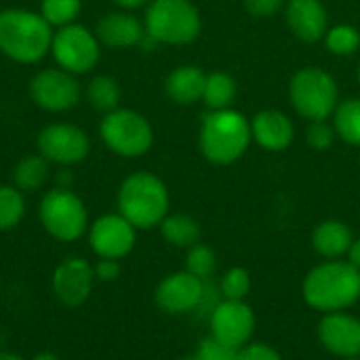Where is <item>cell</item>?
Here are the masks:
<instances>
[{
    "label": "cell",
    "instance_id": "6da1fadb",
    "mask_svg": "<svg viewBox=\"0 0 360 360\" xmlns=\"http://www.w3.org/2000/svg\"><path fill=\"white\" fill-rule=\"evenodd\" d=\"M302 297L316 312H346L360 300V270L346 259H325L304 276Z\"/></svg>",
    "mask_w": 360,
    "mask_h": 360
},
{
    "label": "cell",
    "instance_id": "7a4b0ae2",
    "mask_svg": "<svg viewBox=\"0 0 360 360\" xmlns=\"http://www.w3.org/2000/svg\"><path fill=\"white\" fill-rule=\"evenodd\" d=\"M55 30L36 11H0V53L15 63L32 65L51 53Z\"/></svg>",
    "mask_w": 360,
    "mask_h": 360
},
{
    "label": "cell",
    "instance_id": "3957f363",
    "mask_svg": "<svg viewBox=\"0 0 360 360\" xmlns=\"http://www.w3.org/2000/svg\"><path fill=\"white\" fill-rule=\"evenodd\" d=\"M118 213L137 230H152L169 215V190L165 181L148 171H137L124 177L116 196Z\"/></svg>",
    "mask_w": 360,
    "mask_h": 360
},
{
    "label": "cell",
    "instance_id": "277c9868",
    "mask_svg": "<svg viewBox=\"0 0 360 360\" xmlns=\"http://www.w3.org/2000/svg\"><path fill=\"white\" fill-rule=\"evenodd\" d=\"M251 141V122L236 110H213L205 114L200 124V152L213 165H230L238 160Z\"/></svg>",
    "mask_w": 360,
    "mask_h": 360
},
{
    "label": "cell",
    "instance_id": "5b68a950",
    "mask_svg": "<svg viewBox=\"0 0 360 360\" xmlns=\"http://www.w3.org/2000/svg\"><path fill=\"white\" fill-rule=\"evenodd\" d=\"M38 219L44 232L59 243H76L89 232V211L82 198L70 188H51L38 205Z\"/></svg>",
    "mask_w": 360,
    "mask_h": 360
},
{
    "label": "cell",
    "instance_id": "8992f818",
    "mask_svg": "<svg viewBox=\"0 0 360 360\" xmlns=\"http://www.w3.org/2000/svg\"><path fill=\"white\" fill-rule=\"evenodd\" d=\"M143 25L158 44H190L198 38L202 23L190 0H152Z\"/></svg>",
    "mask_w": 360,
    "mask_h": 360
},
{
    "label": "cell",
    "instance_id": "52a82bcc",
    "mask_svg": "<svg viewBox=\"0 0 360 360\" xmlns=\"http://www.w3.org/2000/svg\"><path fill=\"white\" fill-rule=\"evenodd\" d=\"M99 137L110 152L122 158H139L154 143V131L148 118L127 108H116L103 114Z\"/></svg>",
    "mask_w": 360,
    "mask_h": 360
},
{
    "label": "cell",
    "instance_id": "ba28073f",
    "mask_svg": "<svg viewBox=\"0 0 360 360\" xmlns=\"http://www.w3.org/2000/svg\"><path fill=\"white\" fill-rule=\"evenodd\" d=\"M289 97L295 112L304 118L325 120L340 101L338 82L321 68H302L293 74L289 84Z\"/></svg>",
    "mask_w": 360,
    "mask_h": 360
},
{
    "label": "cell",
    "instance_id": "9c48e42d",
    "mask_svg": "<svg viewBox=\"0 0 360 360\" xmlns=\"http://www.w3.org/2000/svg\"><path fill=\"white\" fill-rule=\"evenodd\" d=\"M51 55L57 68L74 76H80L97 68L101 57V42L93 30L76 21L55 30L51 42Z\"/></svg>",
    "mask_w": 360,
    "mask_h": 360
},
{
    "label": "cell",
    "instance_id": "30bf717a",
    "mask_svg": "<svg viewBox=\"0 0 360 360\" xmlns=\"http://www.w3.org/2000/svg\"><path fill=\"white\" fill-rule=\"evenodd\" d=\"M30 97L40 110L59 114L80 103L82 86L78 76L61 68H46L30 80Z\"/></svg>",
    "mask_w": 360,
    "mask_h": 360
},
{
    "label": "cell",
    "instance_id": "8fae6325",
    "mask_svg": "<svg viewBox=\"0 0 360 360\" xmlns=\"http://www.w3.org/2000/svg\"><path fill=\"white\" fill-rule=\"evenodd\" d=\"M38 154L49 162L59 167H74L82 162L91 152V139L86 131L72 122H51L46 124L36 139Z\"/></svg>",
    "mask_w": 360,
    "mask_h": 360
},
{
    "label": "cell",
    "instance_id": "7c38bea8",
    "mask_svg": "<svg viewBox=\"0 0 360 360\" xmlns=\"http://www.w3.org/2000/svg\"><path fill=\"white\" fill-rule=\"evenodd\" d=\"M209 329L211 338L217 342L230 346V348H245L251 344V338L255 333V312L247 302L236 300H221L211 312H209Z\"/></svg>",
    "mask_w": 360,
    "mask_h": 360
},
{
    "label": "cell",
    "instance_id": "4fadbf2b",
    "mask_svg": "<svg viewBox=\"0 0 360 360\" xmlns=\"http://www.w3.org/2000/svg\"><path fill=\"white\" fill-rule=\"evenodd\" d=\"M86 238L97 259L120 262L135 249L137 228L120 213H105L89 226Z\"/></svg>",
    "mask_w": 360,
    "mask_h": 360
},
{
    "label": "cell",
    "instance_id": "5bb4252c",
    "mask_svg": "<svg viewBox=\"0 0 360 360\" xmlns=\"http://www.w3.org/2000/svg\"><path fill=\"white\" fill-rule=\"evenodd\" d=\"M207 291V281L190 274L188 270H179L167 274L154 289V304L160 312L169 316H184L190 312H198Z\"/></svg>",
    "mask_w": 360,
    "mask_h": 360
},
{
    "label": "cell",
    "instance_id": "9a60e30c",
    "mask_svg": "<svg viewBox=\"0 0 360 360\" xmlns=\"http://www.w3.org/2000/svg\"><path fill=\"white\" fill-rule=\"evenodd\" d=\"M93 264L84 257L72 255L59 262L51 276V289L59 304L68 308H78L89 302L95 287Z\"/></svg>",
    "mask_w": 360,
    "mask_h": 360
},
{
    "label": "cell",
    "instance_id": "2e32d148",
    "mask_svg": "<svg viewBox=\"0 0 360 360\" xmlns=\"http://www.w3.org/2000/svg\"><path fill=\"white\" fill-rule=\"evenodd\" d=\"M316 335L321 346L333 356L344 360L360 356V319L348 312L323 314Z\"/></svg>",
    "mask_w": 360,
    "mask_h": 360
},
{
    "label": "cell",
    "instance_id": "e0dca14e",
    "mask_svg": "<svg viewBox=\"0 0 360 360\" xmlns=\"http://www.w3.org/2000/svg\"><path fill=\"white\" fill-rule=\"evenodd\" d=\"M95 34L101 44L112 49L139 46L146 36V25L129 11H114L97 21Z\"/></svg>",
    "mask_w": 360,
    "mask_h": 360
},
{
    "label": "cell",
    "instance_id": "ac0fdd59",
    "mask_svg": "<svg viewBox=\"0 0 360 360\" xmlns=\"http://www.w3.org/2000/svg\"><path fill=\"white\" fill-rule=\"evenodd\" d=\"M287 25L304 42H316L327 34V8L321 0H289Z\"/></svg>",
    "mask_w": 360,
    "mask_h": 360
},
{
    "label": "cell",
    "instance_id": "d6986e66",
    "mask_svg": "<svg viewBox=\"0 0 360 360\" xmlns=\"http://www.w3.org/2000/svg\"><path fill=\"white\" fill-rule=\"evenodd\" d=\"M293 122L278 110H264L251 120V137L270 152L287 150L293 141Z\"/></svg>",
    "mask_w": 360,
    "mask_h": 360
},
{
    "label": "cell",
    "instance_id": "ffe728a7",
    "mask_svg": "<svg viewBox=\"0 0 360 360\" xmlns=\"http://www.w3.org/2000/svg\"><path fill=\"white\" fill-rule=\"evenodd\" d=\"M205 84H207V74L200 68L179 65L167 76L165 91L171 101H175L179 105H192L202 99Z\"/></svg>",
    "mask_w": 360,
    "mask_h": 360
},
{
    "label": "cell",
    "instance_id": "44dd1931",
    "mask_svg": "<svg viewBox=\"0 0 360 360\" xmlns=\"http://www.w3.org/2000/svg\"><path fill=\"white\" fill-rule=\"evenodd\" d=\"M352 240L354 236L350 226L338 219H327L312 232V247L323 259H344Z\"/></svg>",
    "mask_w": 360,
    "mask_h": 360
},
{
    "label": "cell",
    "instance_id": "7402d4cb",
    "mask_svg": "<svg viewBox=\"0 0 360 360\" xmlns=\"http://www.w3.org/2000/svg\"><path fill=\"white\" fill-rule=\"evenodd\" d=\"M51 177V162L42 154L23 156L13 169V186L25 192H38Z\"/></svg>",
    "mask_w": 360,
    "mask_h": 360
},
{
    "label": "cell",
    "instance_id": "603a6c76",
    "mask_svg": "<svg viewBox=\"0 0 360 360\" xmlns=\"http://www.w3.org/2000/svg\"><path fill=\"white\" fill-rule=\"evenodd\" d=\"M158 228L162 238L177 249H190L200 243V226L186 213H169Z\"/></svg>",
    "mask_w": 360,
    "mask_h": 360
},
{
    "label": "cell",
    "instance_id": "cb8c5ba5",
    "mask_svg": "<svg viewBox=\"0 0 360 360\" xmlns=\"http://www.w3.org/2000/svg\"><path fill=\"white\" fill-rule=\"evenodd\" d=\"M84 95L93 110L108 114V112L116 110L120 103V84L116 78H112L108 74H99L89 80Z\"/></svg>",
    "mask_w": 360,
    "mask_h": 360
},
{
    "label": "cell",
    "instance_id": "d4e9b609",
    "mask_svg": "<svg viewBox=\"0 0 360 360\" xmlns=\"http://www.w3.org/2000/svg\"><path fill=\"white\" fill-rule=\"evenodd\" d=\"M236 99V82L226 72H213L207 76L202 101L211 110H228Z\"/></svg>",
    "mask_w": 360,
    "mask_h": 360
},
{
    "label": "cell",
    "instance_id": "484cf974",
    "mask_svg": "<svg viewBox=\"0 0 360 360\" xmlns=\"http://www.w3.org/2000/svg\"><path fill=\"white\" fill-rule=\"evenodd\" d=\"M27 205L21 190L15 186H0V232H11L25 217Z\"/></svg>",
    "mask_w": 360,
    "mask_h": 360
},
{
    "label": "cell",
    "instance_id": "4316f807",
    "mask_svg": "<svg viewBox=\"0 0 360 360\" xmlns=\"http://www.w3.org/2000/svg\"><path fill=\"white\" fill-rule=\"evenodd\" d=\"M335 133L350 146H360V99H346L335 108Z\"/></svg>",
    "mask_w": 360,
    "mask_h": 360
},
{
    "label": "cell",
    "instance_id": "83f0119b",
    "mask_svg": "<svg viewBox=\"0 0 360 360\" xmlns=\"http://www.w3.org/2000/svg\"><path fill=\"white\" fill-rule=\"evenodd\" d=\"M80 11H82V0H42L38 13L53 30H57L76 23Z\"/></svg>",
    "mask_w": 360,
    "mask_h": 360
},
{
    "label": "cell",
    "instance_id": "f1b7e54d",
    "mask_svg": "<svg viewBox=\"0 0 360 360\" xmlns=\"http://www.w3.org/2000/svg\"><path fill=\"white\" fill-rule=\"evenodd\" d=\"M186 270L200 281H211L217 270V255L209 245L196 243L194 247L186 249Z\"/></svg>",
    "mask_w": 360,
    "mask_h": 360
},
{
    "label": "cell",
    "instance_id": "f546056e",
    "mask_svg": "<svg viewBox=\"0 0 360 360\" xmlns=\"http://www.w3.org/2000/svg\"><path fill=\"white\" fill-rule=\"evenodd\" d=\"M219 293L221 300H236V302H245L249 291H251V274L249 270L234 266L230 270H226V274L219 278Z\"/></svg>",
    "mask_w": 360,
    "mask_h": 360
},
{
    "label": "cell",
    "instance_id": "4dcf8cb0",
    "mask_svg": "<svg viewBox=\"0 0 360 360\" xmlns=\"http://www.w3.org/2000/svg\"><path fill=\"white\" fill-rule=\"evenodd\" d=\"M360 46V34L352 25H335L327 32V49L333 55H352Z\"/></svg>",
    "mask_w": 360,
    "mask_h": 360
},
{
    "label": "cell",
    "instance_id": "1f68e13d",
    "mask_svg": "<svg viewBox=\"0 0 360 360\" xmlns=\"http://www.w3.org/2000/svg\"><path fill=\"white\" fill-rule=\"evenodd\" d=\"M238 352L236 348H230L221 342H217L215 338L207 335L205 340H200L194 356L196 360H238Z\"/></svg>",
    "mask_w": 360,
    "mask_h": 360
},
{
    "label": "cell",
    "instance_id": "d6a6232c",
    "mask_svg": "<svg viewBox=\"0 0 360 360\" xmlns=\"http://www.w3.org/2000/svg\"><path fill=\"white\" fill-rule=\"evenodd\" d=\"M335 139V129L327 124L325 120H312L308 131H306V141L314 150H327Z\"/></svg>",
    "mask_w": 360,
    "mask_h": 360
},
{
    "label": "cell",
    "instance_id": "836d02e7",
    "mask_svg": "<svg viewBox=\"0 0 360 360\" xmlns=\"http://www.w3.org/2000/svg\"><path fill=\"white\" fill-rule=\"evenodd\" d=\"M238 360H283L281 352L264 342H251L245 348H240Z\"/></svg>",
    "mask_w": 360,
    "mask_h": 360
},
{
    "label": "cell",
    "instance_id": "e575fe53",
    "mask_svg": "<svg viewBox=\"0 0 360 360\" xmlns=\"http://www.w3.org/2000/svg\"><path fill=\"white\" fill-rule=\"evenodd\" d=\"M93 270H95V281L97 283H114L120 278V262L116 259H97L93 264Z\"/></svg>",
    "mask_w": 360,
    "mask_h": 360
},
{
    "label": "cell",
    "instance_id": "d590c367",
    "mask_svg": "<svg viewBox=\"0 0 360 360\" xmlns=\"http://www.w3.org/2000/svg\"><path fill=\"white\" fill-rule=\"evenodd\" d=\"M245 6L253 17H270L283 6V0H245Z\"/></svg>",
    "mask_w": 360,
    "mask_h": 360
},
{
    "label": "cell",
    "instance_id": "8d00e7d4",
    "mask_svg": "<svg viewBox=\"0 0 360 360\" xmlns=\"http://www.w3.org/2000/svg\"><path fill=\"white\" fill-rule=\"evenodd\" d=\"M346 262H350L354 268H359L360 270V238H354V240H352V245H350V249H348V253H346Z\"/></svg>",
    "mask_w": 360,
    "mask_h": 360
},
{
    "label": "cell",
    "instance_id": "74e56055",
    "mask_svg": "<svg viewBox=\"0 0 360 360\" xmlns=\"http://www.w3.org/2000/svg\"><path fill=\"white\" fill-rule=\"evenodd\" d=\"M57 186H59V188H70V186H72V173H70V167L59 169V173H57Z\"/></svg>",
    "mask_w": 360,
    "mask_h": 360
},
{
    "label": "cell",
    "instance_id": "f35d334b",
    "mask_svg": "<svg viewBox=\"0 0 360 360\" xmlns=\"http://www.w3.org/2000/svg\"><path fill=\"white\" fill-rule=\"evenodd\" d=\"M120 8H124V11H133V8H139V6H143V4H148L150 0H114Z\"/></svg>",
    "mask_w": 360,
    "mask_h": 360
},
{
    "label": "cell",
    "instance_id": "ab89813d",
    "mask_svg": "<svg viewBox=\"0 0 360 360\" xmlns=\"http://www.w3.org/2000/svg\"><path fill=\"white\" fill-rule=\"evenodd\" d=\"M32 360H63L61 356H57L55 352H38L36 356H32Z\"/></svg>",
    "mask_w": 360,
    "mask_h": 360
},
{
    "label": "cell",
    "instance_id": "60d3db41",
    "mask_svg": "<svg viewBox=\"0 0 360 360\" xmlns=\"http://www.w3.org/2000/svg\"><path fill=\"white\" fill-rule=\"evenodd\" d=\"M0 360H25L21 354L15 352H0Z\"/></svg>",
    "mask_w": 360,
    "mask_h": 360
},
{
    "label": "cell",
    "instance_id": "b9f144b4",
    "mask_svg": "<svg viewBox=\"0 0 360 360\" xmlns=\"http://www.w3.org/2000/svg\"><path fill=\"white\" fill-rule=\"evenodd\" d=\"M175 360H196V356H194V354H190V356H179V359H175Z\"/></svg>",
    "mask_w": 360,
    "mask_h": 360
},
{
    "label": "cell",
    "instance_id": "7bdbcfd3",
    "mask_svg": "<svg viewBox=\"0 0 360 360\" xmlns=\"http://www.w3.org/2000/svg\"><path fill=\"white\" fill-rule=\"evenodd\" d=\"M359 82H360V68H359Z\"/></svg>",
    "mask_w": 360,
    "mask_h": 360
},
{
    "label": "cell",
    "instance_id": "ee69618b",
    "mask_svg": "<svg viewBox=\"0 0 360 360\" xmlns=\"http://www.w3.org/2000/svg\"><path fill=\"white\" fill-rule=\"evenodd\" d=\"M348 360H360V356H359V359H348Z\"/></svg>",
    "mask_w": 360,
    "mask_h": 360
}]
</instances>
